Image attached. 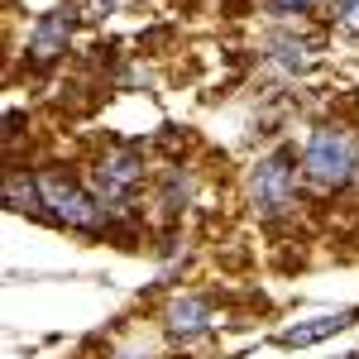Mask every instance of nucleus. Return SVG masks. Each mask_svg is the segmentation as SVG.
Segmentation results:
<instances>
[{
    "instance_id": "f257e3e1",
    "label": "nucleus",
    "mask_w": 359,
    "mask_h": 359,
    "mask_svg": "<svg viewBox=\"0 0 359 359\" xmlns=\"http://www.w3.org/2000/svg\"><path fill=\"white\" fill-rule=\"evenodd\" d=\"M240 201L259 225H283L302 211L306 182L297 168V149L292 144H273L264 154H254L240 172Z\"/></svg>"
},
{
    "instance_id": "f03ea898",
    "label": "nucleus",
    "mask_w": 359,
    "mask_h": 359,
    "mask_svg": "<svg viewBox=\"0 0 359 359\" xmlns=\"http://www.w3.org/2000/svg\"><path fill=\"white\" fill-rule=\"evenodd\" d=\"M297 168H302L306 192L316 196H345L359 187V125L335 115V120H316L306 130L302 149H297Z\"/></svg>"
},
{
    "instance_id": "7ed1b4c3",
    "label": "nucleus",
    "mask_w": 359,
    "mask_h": 359,
    "mask_svg": "<svg viewBox=\"0 0 359 359\" xmlns=\"http://www.w3.org/2000/svg\"><path fill=\"white\" fill-rule=\"evenodd\" d=\"M39 187H43V221L48 225L86 235V240H111V216L91 196L86 177L67 172L62 163H43L39 168Z\"/></svg>"
},
{
    "instance_id": "20e7f679",
    "label": "nucleus",
    "mask_w": 359,
    "mask_h": 359,
    "mask_svg": "<svg viewBox=\"0 0 359 359\" xmlns=\"http://www.w3.org/2000/svg\"><path fill=\"white\" fill-rule=\"evenodd\" d=\"M254 62L259 72L278 86H302L311 72L326 62V39L311 25H273L259 43H254Z\"/></svg>"
},
{
    "instance_id": "39448f33",
    "label": "nucleus",
    "mask_w": 359,
    "mask_h": 359,
    "mask_svg": "<svg viewBox=\"0 0 359 359\" xmlns=\"http://www.w3.org/2000/svg\"><path fill=\"white\" fill-rule=\"evenodd\" d=\"M82 10H77V0H57L48 5L43 15H34L25 29V62L34 72H48L57 67L62 57L72 53V39H77V29H82Z\"/></svg>"
},
{
    "instance_id": "423d86ee",
    "label": "nucleus",
    "mask_w": 359,
    "mask_h": 359,
    "mask_svg": "<svg viewBox=\"0 0 359 359\" xmlns=\"http://www.w3.org/2000/svg\"><path fill=\"white\" fill-rule=\"evenodd\" d=\"M158 331L172 350H201L211 335H216V302L206 292H192V287H177L168 292V302L158 306Z\"/></svg>"
},
{
    "instance_id": "0eeeda50",
    "label": "nucleus",
    "mask_w": 359,
    "mask_h": 359,
    "mask_svg": "<svg viewBox=\"0 0 359 359\" xmlns=\"http://www.w3.org/2000/svg\"><path fill=\"white\" fill-rule=\"evenodd\" d=\"M196 192H201V177H196L192 163L172 158L154 172V211L163 216L168 225H182V216L196 206Z\"/></svg>"
},
{
    "instance_id": "6e6552de",
    "label": "nucleus",
    "mask_w": 359,
    "mask_h": 359,
    "mask_svg": "<svg viewBox=\"0 0 359 359\" xmlns=\"http://www.w3.org/2000/svg\"><path fill=\"white\" fill-rule=\"evenodd\" d=\"M355 321H359V306H345V311H316V316H306V321H292V326H283V331H278V345H283V350L326 345V340H335L340 331H350Z\"/></svg>"
},
{
    "instance_id": "1a4fd4ad",
    "label": "nucleus",
    "mask_w": 359,
    "mask_h": 359,
    "mask_svg": "<svg viewBox=\"0 0 359 359\" xmlns=\"http://www.w3.org/2000/svg\"><path fill=\"white\" fill-rule=\"evenodd\" d=\"M5 206L15 216H29V221H43V187H39V168L10 163L5 168Z\"/></svg>"
},
{
    "instance_id": "9d476101",
    "label": "nucleus",
    "mask_w": 359,
    "mask_h": 359,
    "mask_svg": "<svg viewBox=\"0 0 359 359\" xmlns=\"http://www.w3.org/2000/svg\"><path fill=\"white\" fill-rule=\"evenodd\" d=\"M259 5H264V15L273 25H302L306 15L326 10V0H259Z\"/></svg>"
},
{
    "instance_id": "9b49d317",
    "label": "nucleus",
    "mask_w": 359,
    "mask_h": 359,
    "mask_svg": "<svg viewBox=\"0 0 359 359\" xmlns=\"http://www.w3.org/2000/svg\"><path fill=\"white\" fill-rule=\"evenodd\" d=\"M326 25L345 39H359V0H326Z\"/></svg>"
},
{
    "instance_id": "f8f14e48",
    "label": "nucleus",
    "mask_w": 359,
    "mask_h": 359,
    "mask_svg": "<svg viewBox=\"0 0 359 359\" xmlns=\"http://www.w3.org/2000/svg\"><path fill=\"white\" fill-rule=\"evenodd\" d=\"M130 0H77V10H82V20L86 25H106L111 15H120Z\"/></svg>"
},
{
    "instance_id": "ddd939ff",
    "label": "nucleus",
    "mask_w": 359,
    "mask_h": 359,
    "mask_svg": "<svg viewBox=\"0 0 359 359\" xmlns=\"http://www.w3.org/2000/svg\"><path fill=\"white\" fill-rule=\"evenodd\" d=\"M106 359H158V350L139 340V345H120V350H111V355H106Z\"/></svg>"
},
{
    "instance_id": "4468645a",
    "label": "nucleus",
    "mask_w": 359,
    "mask_h": 359,
    "mask_svg": "<svg viewBox=\"0 0 359 359\" xmlns=\"http://www.w3.org/2000/svg\"><path fill=\"white\" fill-rule=\"evenodd\" d=\"M340 359H359V350H350V355H340Z\"/></svg>"
}]
</instances>
